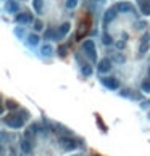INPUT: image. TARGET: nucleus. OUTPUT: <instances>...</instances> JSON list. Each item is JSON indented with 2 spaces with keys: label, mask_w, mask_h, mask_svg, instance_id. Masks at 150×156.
I'll list each match as a JSON object with an SVG mask.
<instances>
[{
  "label": "nucleus",
  "mask_w": 150,
  "mask_h": 156,
  "mask_svg": "<svg viewBox=\"0 0 150 156\" xmlns=\"http://www.w3.org/2000/svg\"><path fill=\"white\" fill-rule=\"evenodd\" d=\"M148 118H150V113H148Z\"/></svg>",
  "instance_id": "30"
},
{
  "label": "nucleus",
  "mask_w": 150,
  "mask_h": 156,
  "mask_svg": "<svg viewBox=\"0 0 150 156\" xmlns=\"http://www.w3.org/2000/svg\"><path fill=\"white\" fill-rule=\"evenodd\" d=\"M121 95H123V97H131V98H134V100L141 98L139 93H132V90H123V92H121Z\"/></svg>",
  "instance_id": "17"
},
{
  "label": "nucleus",
  "mask_w": 150,
  "mask_h": 156,
  "mask_svg": "<svg viewBox=\"0 0 150 156\" xmlns=\"http://www.w3.org/2000/svg\"><path fill=\"white\" fill-rule=\"evenodd\" d=\"M42 27H44L42 21H34V29L36 31H42Z\"/></svg>",
  "instance_id": "24"
},
{
  "label": "nucleus",
  "mask_w": 150,
  "mask_h": 156,
  "mask_svg": "<svg viewBox=\"0 0 150 156\" xmlns=\"http://www.w3.org/2000/svg\"><path fill=\"white\" fill-rule=\"evenodd\" d=\"M118 12V10H116V7H115V8H108L107 10V12H105V15H103V24H110L112 23V19L115 18V13H116Z\"/></svg>",
  "instance_id": "5"
},
{
  "label": "nucleus",
  "mask_w": 150,
  "mask_h": 156,
  "mask_svg": "<svg viewBox=\"0 0 150 156\" xmlns=\"http://www.w3.org/2000/svg\"><path fill=\"white\" fill-rule=\"evenodd\" d=\"M110 69H112V61L108 58H103L99 61V71L100 72H108Z\"/></svg>",
  "instance_id": "6"
},
{
  "label": "nucleus",
  "mask_w": 150,
  "mask_h": 156,
  "mask_svg": "<svg viewBox=\"0 0 150 156\" xmlns=\"http://www.w3.org/2000/svg\"><path fill=\"white\" fill-rule=\"evenodd\" d=\"M21 150H23L24 153H31V151H32V143H31V140H27V138H26V140H23V142H21Z\"/></svg>",
  "instance_id": "12"
},
{
  "label": "nucleus",
  "mask_w": 150,
  "mask_h": 156,
  "mask_svg": "<svg viewBox=\"0 0 150 156\" xmlns=\"http://www.w3.org/2000/svg\"><path fill=\"white\" fill-rule=\"evenodd\" d=\"M32 21V16L31 13H20L18 16H16V23H20V24H27V23H31Z\"/></svg>",
  "instance_id": "7"
},
{
  "label": "nucleus",
  "mask_w": 150,
  "mask_h": 156,
  "mask_svg": "<svg viewBox=\"0 0 150 156\" xmlns=\"http://www.w3.org/2000/svg\"><path fill=\"white\" fill-rule=\"evenodd\" d=\"M116 10H118L119 13H126V12H131L132 7H131L129 2H119V3L116 5Z\"/></svg>",
  "instance_id": "9"
},
{
  "label": "nucleus",
  "mask_w": 150,
  "mask_h": 156,
  "mask_svg": "<svg viewBox=\"0 0 150 156\" xmlns=\"http://www.w3.org/2000/svg\"><path fill=\"white\" fill-rule=\"evenodd\" d=\"M141 12H142V15H145V16L150 15V3L148 2H141Z\"/></svg>",
  "instance_id": "16"
},
{
  "label": "nucleus",
  "mask_w": 150,
  "mask_h": 156,
  "mask_svg": "<svg viewBox=\"0 0 150 156\" xmlns=\"http://www.w3.org/2000/svg\"><path fill=\"white\" fill-rule=\"evenodd\" d=\"M58 53H60V57H65V55H66V47L61 45V47L58 48Z\"/></svg>",
  "instance_id": "27"
},
{
  "label": "nucleus",
  "mask_w": 150,
  "mask_h": 156,
  "mask_svg": "<svg viewBox=\"0 0 150 156\" xmlns=\"http://www.w3.org/2000/svg\"><path fill=\"white\" fill-rule=\"evenodd\" d=\"M97 124H99V127H100V129H102L103 132L107 130V127H105V124H103V122L100 121V118H97Z\"/></svg>",
  "instance_id": "26"
},
{
  "label": "nucleus",
  "mask_w": 150,
  "mask_h": 156,
  "mask_svg": "<svg viewBox=\"0 0 150 156\" xmlns=\"http://www.w3.org/2000/svg\"><path fill=\"white\" fill-rule=\"evenodd\" d=\"M81 71H82V74H84L86 77H87V76L92 74V66L87 64V63H82V66H81Z\"/></svg>",
  "instance_id": "15"
},
{
  "label": "nucleus",
  "mask_w": 150,
  "mask_h": 156,
  "mask_svg": "<svg viewBox=\"0 0 150 156\" xmlns=\"http://www.w3.org/2000/svg\"><path fill=\"white\" fill-rule=\"evenodd\" d=\"M60 147L63 150H66V151H71V150H74L78 147V142L71 137H61L60 138Z\"/></svg>",
  "instance_id": "3"
},
{
  "label": "nucleus",
  "mask_w": 150,
  "mask_h": 156,
  "mask_svg": "<svg viewBox=\"0 0 150 156\" xmlns=\"http://www.w3.org/2000/svg\"><path fill=\"white\" fill-rule=\"evenodd\" d=\"M102 84L105 85L107 88H110V90H116V88L119 87V82H118L116 77H103Z\"/></svg>",
  "instance_id": "4"
},
{
  "label": "nucleus",
  "mask_w": 150,
  "mask_h": 156,
  "mask_svg": "<svg viewBox=\"0 0 150 156\" xmlns=\"http://www.w3.org/2000/svg\"><path fill=\"white\" fill-rule=\"evenodd\" d=\"M82 50L86 52V55L90 58V61H95L97 60V50H95V43H94V40H86L84 43H82Z\"/></svg>",
  "instance_id": "2"
},
{
  "label": "nucleus",
  "mask_w": 150,
  "mask_h": 156,
  "mask_svg": "<svg viewBox=\"0 0 150 156\" xmlns=\"http://www.w3.org/2000/svg\"><path fill=\"white\" fill-rule=\"evenodd\" d=\"M5 10H7L8 13H16L20 10V5L16 0H8V2L5 3Z\"/></svg>",
  "instance_id": "8"
},
{
  "label": "nucleus",
  "mask_w": 150,
  "mask_h": 156,
  "mask_svg": "<svg viewBox=\"0 0 150 156\" xmlns=\"http://www.w3.org/2000/svg\"><path fill=\"white\" fill-rule=\"evenodd\" d=\"M66 8H70V10H73V8H76L78 7V0H66Z\"/></svg>",
  "instance_id": "21"
},
{
  "label": "nucleus",
  "mask_w": 150,
  "mask_h": 156,
  "mask_svg": "<svg viewBox=\"0 0 150 156\" xmlns=\"http://www.w3.org/2000/svg\"><path fill=\"white\" fill-rule=\"evenodd\" d=\"M142 92H150V79H145L142 82Z\"/></svg>",
  "instance_id": "22"
},
{
  "label": "nucleus",
  "mask_w": 150,
  "mask_h": 156,
  "mask_svg": "<svg viewBox=\"0 0 150 156\" xmlns=\"http://www.w3.org/2000/svg\"><path fill=\"white\" fill-rule=\"evenodd\" d=\"M68 32H70V23H63V24L58 27V39L65 37Z\"/></svg>",
  "instance_id": "11"
},
{
  "label": "nucleus",
  "mask_w": 150,
  "mask_h": 156,
  "mask_svg": "<svg viewBox=\"0 0 150 156\" xmlns=\"http://www.w3.org/2000/svg\"><path fill=\"white\" fill-rule=\"evenodd\" d=\"M39 40H40V39H39L37 34H29V36H27V43H29V45H32V47L37 45Z\"/></svg>",
  "instance_id": "13"
},
{
  "label": "nucleus",
  "mask_w": 150,
  "mask_h": 156,
  "mask_svg": "<svg viewBox=\"0 0 150 156\" xmlns=\"http://www.w3.org/2000/svg\"><path fill=\"white\" fill-rule=\"evenodd\" d=\"M148 40H150V34L145 32V34L142 36V45H141V53H145L147 48H148Z\"/></svg>",
  "instance_id": "10"
},
{
  "label": "nucleus",
  "mask_w": 150,
  "mask_h": 156,
  "mask_svg": "<svg viewBox=\"0 0 150 156\" xmlns=\"http://www.w3.org/2000/svg\"><path fill=\"white\" fill-rule=\"evenodd\" d=\"M7 108H8V109H15V108H18V103L8 100V102H7Z\"/></svg>",
  "instance_id": "23"
},
{
  "label": "nucleus",
  "mask_w": 150,
  "mask_h": 156,
  "mask_svg": "<svg viewBox=\"0 0 150 156\" xmlns=\"http://www.w3.org/2000/svg\"><path fill=\"white\" fill-rule=\"evenodd\" d=\"M3 122H5L8 127H11V129H21L23 124H24V118H23V114H21V116L11 114V116H7V118L3 119Z\"/></svg>",
  "instance_id": "1"
},
{
  "label": "nucleus",
  "mask_w": 150,
  "mask_h": 156,
  "mask_svg": "<svg viewBox=\"0 0 150 156\" xmlns=\"http://www.w3.org/2000/svg\"><path fill=\"white\" fill-rule=\"evenodd\" d=\"M148 76H150V68H148Z\"/></svg>",
  "instance_id": "29"
},
{
  "label": "nucleus",
  "mask_w": 150,
  "mask_h": 156,
  "mask_svg": "<svg viewBox=\"0 0 150 156\" xmlns=\"http://www.w3.org/2000/svg\"><path fill=\"white\" fill-rule=\"evenodd\" d=\"M40 53H42V57H50L53 53V48H52V45H44L40 48Z\"/></svg>",
  "instance_id": "14"
},
{
  "label": "nucleus",
  "mask_w": 150,
  "mask_h": 156,
  "mask_svg": "<svg viewBox=\"0 0 150 156\" xmlns=\"http://www.w3.org/2000/svg\"><path fill=\"white\" fill-rule=\"evenodd\" d=\"M74 156H82V154H74Z\"/></svg>",
  "instance_id": "28"
},
{
  "label": "nucleus",
  "mask_w": 150,
  "mask_h": 156,
  "mask_svg": "<svg viewBox=\"0 0 150 156\" xmlns=\"http://www.w3.org/2000/svg\"><path fill=\"white\" fill-rule=\"evenodd\" d=\"M102 42L105 43V45H112V42H113V39H112V36L110 34H103V37H102Z\"/></svg>",
  "instance_id": "19"
},
{
  "label": "nucleus",
  "mask_w": 150,
  "mask_h": 156,
  "mask_svg": "<svg viewBox=\"0 0 150 156\" xmlns=\"http://www.w3.org/2000/svg\"><path fill=\"white\" fill-rule=\"evenodd\" d=\"M52 37H57V39H58V31L49 29L47 32H45V39H52Z\"/></svg>",
  "instance_id": "20"
},
{
  "label": "nucleus",
  "mask_w": 150,
  "mask_h": 156,
  "mask_svg": "<svg viewBox=\"0 0 150 156\" xmlns=\"http://www.w3.org/2000/svg\"><path fill=\"white\" fill-rule=\"evenodd\" d=\"M34 10L36 12H42V8H44V0H34Z\"/></svg>",
  "instance_id": "18"
},
{
  "label": "nucleus",
  "mask_w": 150,
  "mask_h": 156,
  "mask_svg": "<svg viewBox=\"0 0 150 156\" xmlns=\"http://www.w3.org/2000/svg\"><path fill=\"white\" fill-rule=\"evenodd\" d=\"M115 61H118V63H123V61H124V57H123V55H115V58H113Z\"/></svg>",
  "instance_id": "25"
}]
</instances>
